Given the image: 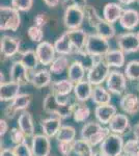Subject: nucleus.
Returning a JSON list of instances; mask_svg holds the SVG:
<instances>
[{"label": "nucleus", "mask_w": 139, "mask_h": 156, "mask_svg": "<svg viewBox=\"0 0 139 156\" xmlns=\"http://www.w3.org/2000/svg\"><path fill=\"white\" fill-rule=\"evenodd\" d=\"M20 60L23 62L25 65V67H26L29 71L35 70L37 65L40 64L36 52H35V50H32V49H27V50H25L24 52H22Z\"/></svg>", "instance_id": "obj_32"}, {"label": "nucleus", "mask_w": 139, "mask_h": 156, "mask_svg": "<svg viewBox=\"0 0 139 156\" xmlns=\"http://www.w3.org/2000/svg\"><path fill=\"white\" fill-rule=\"evenodd\" d=\"M123 138L122 135L111 132L100 145V150L105 156H120L123 154Z\"/></svg>", "instance_id": "obj_6"}, {"label": "nucleus", "mask_w": 139, "mask_h": 156, "mask_svg": "<svg viewBox=\"0 0 139 156\" xmlns=\"http://www.w3.org/2000/svg\"><path fill=\"white\" fill-rule=\"evenodd\" d=\"M138 90H139V84H138Z\"/></svg>", "instance_id": "obj_57"}, {"label": "nucleus", "mask_w": 139, "mask_h": 156, "mask_svg": "<svg viewBox=\"0 0 139 156\" xmlns=\"http://www.w3.org/2000/svg\"><path fill=\"white\" fill-rule=\"evenodd\" d=\"M116 44L118 49H120L123 53H135L139 51V40L137 34L132 31H127L120 34L116 37Z\"/></svg>", "instance_id": "obj_10"}, {"label": "nucleus", "mask_w": 139, "mask_h": 156, "mask_svg": "<svg viewBox=\"0 0 139 156\" xmlns=\"http://www.w3.org/2000/svg\"><path fill=\"white\" fill-rule=\"evenodd\" d=\"M84 19V9L75 5H67L64 12V24L68 30L80 28Z\"/></svg>", "instance_id": "obj_7"}, {"label": "nucleus", "mask_w": 139, "mask_h": 156, "mask_svg": "<svg viewBox=\"0 0 139 156\" xmlns=\"http://www.w3.org/2000/svg\"><path fill=\"white\" fill-rule=\"evenodd\" d=\"M69 66H70V62L68 56H65V55H59V56L55 57V59L52 62V64L50 65L49 70L52 74L59 75L62 74L65 70L69 69Z\"/></svg>", "instance_id": "obj_33"}, {"label": "nucleus", "mask_w": 139, "mask_h": 156, "mask_svg": "<svg viewBox=\"0 0 139 156\" xmlns=\"http://www.w3.org/2000/svg\"><path fill=\"white\" fill-rule=\"evenodd\" d=\"M33 21H34V25H36V26L43 28V27H44L45 25L48 23L47 14H46V12H39V14L34 17Z\"/></svg>", "instance_id": "obj_45"}, {"label": "nucleus", "mask_w": 139, "mask_h": 156, "mask_svg": "<svg viewBox=\"0 0 139 156\" xmlns=\"http://www.w3.org/2000/svg\"><path fill=\"white\" fill-rule=\"evenodd\" d=\"M86 73L87 69L83 65V62L76 59L72 64H70L69 66V69H68V79H70L73 83H78V82L84 80Z\"/></svg>", "instance_id": "obj_25"}, {"label": "nucleus", "mask_w": 139, "mask_h": 156, "mask_svg": "<svg viewBox=\"0 0 139 156\" xmlns=\"http://www.w3.org/2000/svg\"><path fill=\"white\" fill-rule=\"evenodd\" d=\"M14 150H15V152H16L17 156H33L31 147H30L27 143L16 145L14 147Z\"/></svg>", "instance_id": "obj_44"}, {"label": "nucleus", "mask_w": 139, "mask_h": 156, "mask_svg": "<svg viewBox=\"0 0 139 156\" xmlns=\"http://www.w3.org/2000/svg\"><path fill=\"white\" fill-rule=\"evenodd\" d=\"M103 58L110 68H123L126 65V53L120 49H110Z\"/></svg>", "instance_id": "obj_29"}, {"label": "nucleus", "mask_w": 139, "mask_h": 156, "mask_svg": "<svg viewBox=\"0 0 139 156\" xmlns=\"http://www.w3.org/2000/svg\"><path fill=\"white\" fill-rule=\"evenodd\" d=\"M21 25L20 12L12 6L2 5L0 7V30L17 31Z\"/></svg>", "instance_id": "obj_5"}, {"label": "nucleus", "mask_w": 139, "mask_h": 156, "mask_svg": "<svg viewBox=\"0 0 139 156\" xmlns=\"http://www.w3.org/2000/svg\"><path fill=\"white\" fill-rule=\"evenodd\" d=\"M69 1L72 3L70 5H75L83 9H85V6H87V0H62V4H65Z\"/></svg>", "instance_id": "obj_46"}, {"label": "nucleus", "mask_w": 139, "mask_h": 156, "mask_svg": "<svg viewBox=\"0 0 139 156\" xmlns=\"http://www.w3.org/2000/svg\"><path fill=\"white\" fill-rule=\"evenodd\" d=\"M135 156H139V151H138L137 153H136V155H135Z\"/></svg>", "instance_id": "obj_54"}, {"label": "nucleus", "mask_w": 139, "mask_h": 156, "mask_svg": "<svg viewBox=\"0 0 139 156\" xmlns=\"http://www.w3.org/2000/svg\"><path fill=\"white\" fill-rule=\"evenodd\" d=\"M31 147L33 156H50L51 152V142L45 134H35L31 138Z\"/></svg>", "instance_id": "obj_13"}, {"label": "nucleus", "mask_w": 139, "mask_h": 156, "mask_svg": "<svg viewBox=\"0 0 139 156\" xmlns=\"http://www.w3.org/2000/svg\"><path fill=\"white\" fill-rule=\"evenodd\" d=\"M54 48L56 50V53L59 55H71L74 53V46H73L71 39L68 34V31H64L58 39L55 41L54 44Z\"/></svg>", "instance_id": "obj_27"}, {"label": "nucleus", "mask_w": 139, "mask_h": 156, "mask_svg": "<svg viewBox=\"0 0 139 156\" xmlns=\"http://www.w3.org/2000/svg\"><path fill=\"white\" fill-rule=\"evenodd\" d=\"M95 29H96V34L98 36L104 37V39L108 40V41L115 37V32H116L115 27L113 26V24L105 21L104 19L101 20L100 23L97 25V27Z\"/></svg>", "instance_id": "obj_31"}, {"label": "nucleus", "mask_w": 139, "mask_h": 156, "mask_svg": "<svg viewBox=\"0 0 139 156\" xmlns=\"http://www.w3.org/2000/svg\"><path fill=\"white\" fill-rule=\"evenodd\" d=\"M111 133L108 127H104L98 121H89L85 123L80 130V138L86 140L92 147L100 146Z\"/></svg>", "instance_id": "obj_2"}, {"label": "nucleus", "mask_w": 139, "mask_h": 156, "mask_svg": "<svg viewBox=\"0 0 139 156\" xmlns=\"http://www.w3.org/2000/svg\"><path fill=\"white\" fill-rule=\"evenodd\" d=\"M12 6L19 12H29L33 5V0H12Z\"/></svg>", "instance_id": "obj_42"}, {"label": "nucleus", "mask_w": 139, "mask_h": 156, "mask_svg": "<svg viewBox=\"0 0 139 156\" xmlns=\"http://www.w3.org/2000/svg\"><path fill=\"white\" fill-rule=\"evenodd\" d=\"M76 129L71 125H62L60 130L56 135V140L58 142H75L76 140Z\"/></svg>", "instance_id": "obj_36"}, {"label": "nucleus", "mask_w": 139, "mask_h": 156, "mask_svg": "<svg viewBox=\"0 0 139 156\" xmlns=\"http://www.w3.org/2000/svg\"><path fill=\"white\" fill-rule=\"evenodd\" d=\"M74 153L77 156H93V147L86 140L81 138L74 142Z\"/></svg>", "instance_id": "obj_35"}, {"label": "nucleus", "mask_w": 139, "mask_h": 156, "mask_svg": "<svg viewBox=\"0 0 139 156\" xmlns=\"http://www.w3.org/2000/svg\"><path fill=\"white\" fill-rule=\"evenodd\" d=\"M110 72V67L106 64L104 58H97L87 70L86 79L93 87H97L101 85L104 81L106 82Z\"/></svg>", "instance_id": "obj_4"}, {"label": "nucleus", "mask_w": 139, "mask_h": 156, "mask_svg": "<svg viewBox=\"0 0 139 156\" xmlns=\"http://www.w3.org/2000/svg\"><path fill=\"white\" fill-rule=\"evenodd\" d=\"M93 156H105V155L103 154V153L101 152L100 150H99V151H95V153H93Z\"/></svg>", "instance_id": "obj_52"}, {"label": "nucleus", "mask_w": 139, "mask_h": 156, "mask_svg": "<svg viewBox=\"0 0 139 156\" xmlns=\"http://www.w3.org/2000/svg\"><path fill=\"white\" fill-rule=\"evenodd\" d=\"M127 80L128 79L125 73L113 70L110 72L109 76L106 80V87L112 95L123 96V94H126L125 92L127 90Z\"/></svg>", "instance_id": "obj_8"}, {"label": "nucleus", "mask_w": 139, "mask_h": 156, "mask_svg": "<svg viewBox=\"0 0 139 156\" xmlns=\"http://www.w3.org/2000/svg\"><path fill=\"white\" fill-rule=\"evenodd\" d=\"M112 99V94L105 89L103 85H97L93 87L92 95V101L96 105H104L109 104Z\"/></svg>", "instance_id": "obj_30"}, {"label": "nucleus", "mask_w": 139, "mask_h": 156, "mask_svg": "<svg viewBox=\"0 0 139 156\" xmlns=\"http://www.w3.org/2000/svg\"><path fill=\"white\" fill-rule=\"evenodd\" d=\"M139 151V140L134 138H130L123 145V154L130 156H135L136 153Z\"/></svg>", "instance_id": "obj_41"}, {"label": "nucleus", "mask_w": 139, "mask_h": 156, "mask_svg": "<svg viewBox=\"0 0 139 156\" xmlns=\"http://www.w3.org/2000/svg\"><path fill=\"white\" fill-rule=\"evenodd\" d=\"M21 84L14 81H5L0 84V100L1 102H12L18 95L21 94Z\"/></svg>", "instance_id": "obj_17"}, {"label": "nucleus", "mask_w": 139, "mask_h": 156, "mask_svg": "<svg viewBox=\"0 0 139 156\" xmlns=\"http://www.w3.org/2000/svg\"><path fill=\"white\" fill-rule=\"evenodd\" d=\"M18 127L26 135L27 138H32L35 135V127L33 123V117L27 110H24L18 118Z\"/></svg>", "instance_id": "obj_19"}, {"label": "nucleus", "mask_w": 139, "mask_h": 156, "mask_svg": "<svg viewBox=\"0 0 139 156\" xmlns=\"http://www.w3.org/2000/svg\"><path fill=\"white\" fill-rule=\"evenodd\" d=\"M74 85L70 79H61L52 82L50 85L51 93L58 97H68L74 90Z\"/></svg>", "instance_id": "obj_28"}, {"label": "nucleus", "mask_w": 139, "mask_h": 156, "mask_svg": "<svg viewBox=\"0 0 139 156\" xmlns=\"http://www.w3.org/2000/svg\"><path fill=\"white\" fill-rule=\"evenodd\" d=\"M9 77H11L12 81L17 82L21 85H26L30 83L31 75L29 74V70L19 59L12 62L11 69H9Z\"/></svg>", "instance_id": "obj_11"}, {"label": "nucleus", "mask_w": 139, "mask_h": 156, "mask_svg": "<svg viewBox=\"0 0 139 156\" xmlns=\"http://www.w3.org/2000/svg\"><path fill=\"white\" fill-rule=\"evenodd\" d=\"M129 127H130V120L128 115L125 114H120V112H117L108 124V128L111 132L120 135H123L129 129Z\"/></svg>", "instance_id": "obj_23"}, {"label": "nucleus", "mask_w": 139, "mask_h": 156, "mask_svg": "<svg viewBox=\"0 0 139 156\" xmlns=\"http://www.w3.org/2000/svg\"><path fill=\"white\" fill-rule=\"evenodd\" d=\"M61 119L58 117H54L51 115L49 118H46L41 122V128L43 134H45L49 138L56 137L58 131L60 130V128L62 126Z\"/></svg>", "instance_id": "obj_18"}, {"label": "nucleus", "mask_w": 139, "mask_h": 156, "mask_svg": "<svg viewBox=\"0 0 139 156\" xmlns=\"http://www.w3.org/2000/svg\"><path fill=\"white\" fill-rule=\"evenodd\" d=\"M43 1L45 2V4H46L47 6L49 7H56L58 4H59L60 0H43Z\"/></svg>", "instance_id": "obj_49"}, {"label": "nucleus", "mask_w": 139, "mask_h": 156, "mask_svg": "<svg viewBox=\"0 0 139 156\" xmlns=\"http://www.w3.org/2000/svg\"><path fill=\"white\" fill-rule=\"evenodd\" d=\"M120 24L126 30L135 29L139 25V12L134 9H123L120 19Z\"/></svg>", "instance_id": "obj_22"}, {"label": "nucleus", "mask_w": 139, "mask_h": 156, "mask_svg": "<svg viewBox=\"0 0 139 156\" xmlns=\"http://www.w3.org/2000/svg\"><path fill=\"white\" fill-rule=\"evenodd\" d=\"M84 15H85V20L87 21V23L89 24V26H92V28H96L97 25L100 23V21L103 18L98 14L97 9L92 5H87L84 9Z\"/></svg>", "instance_id": "obj_38"}, {"label": "nucleus", "mask_w": 139, "mask_h": 156, "mask_svg": "<svg viewBox=\"0 0 139 156\" xmlns=\"http://www.w3.org/2000/svg\"><path fill=\"white\" fill-rule=\"evenodd\" d=\"M123 12V9L120 3L116 2L106 3L103 7V19L111 24H114L116 21H120Z\"/></svg>", "instance_id": "obj_24"}, {"label": "nucleus", "mask_w": 139, "mask_h": 156, "mask_svg": "<svg viewBox=\"0 0 139 156\" xmlns=\"http://www.w3.org/2000/svg\"><path fill=\"white\" fill-rule=\"evenodd\" d=\"M0 156H17V155L14 148H4V149H1Z\"/></svg>", "instance_id": "obj_48"}, {"label": "nucleus", "mask_w": 139, "mask_h": 156, "mask_svg": "<svg viewBox=\"0 0 139 156\" xmlns=\"http://www.w3.org/2000/svg\"><path fill=\"white\" fill-rule=\"evenodd\" d=\"M35 52H36L40 64L43 65L44 67L50 66L56 57L55 56L56 50L54 48V45H52L51 43L47 41H43L42 43L37 44L36 48H35Z\"/></svg>", "instance_id": "obj_12"}, {"label": "nucleus", "mask_w": 139, "mask_h": 156, "mask_svg": "<svg viewBox=\"0 0 139 156\" xmlns=\"http://www.w3.org/2000/svg\"><path fill=\"white\" fill-rule=\"evenodd\" d=\"M95 118L100 124L108 125L110 121L114 118L117 114V108L113 104H104V105H97L95 108Z\"/></svg>", "instance_id": "obj_15"}, {"label": "nucleus", "mask_w": 139, "mask_h": 156, "mask_svg": "<svg viewBox=\"0 0 139 156\" xmlns=\"http://www.w3.org/2000/svg\"><path fill=\"white\" fill-rule=\"evenodd\" d=\"M68 34H69L73 46H74L75 53L85 51V46H86V42L88 37V34L85 30H83L81 28L68 30Z\"/></svg>", "instance_id": "obj_21"}, {"label": "nucleus", "mask_w": 139, "mask_h": 156, "mask_svg": "<svg viewBox=\"0 0 139 156\" xmlns=\"http://www.w3.org/2000/svg\"><path fill=\"white\" fill-rule=\"evenodd\" d=\"M120 107L127 115H137L139 112V97L133 93H126L120 99Z\"/></svg>", "instance_id": "obj_16"}, {"label": "nucleus", "mask_w": 139, "mask_h": 156, "mask_svg": "<svg viewBox=\"0 0 139 156\" xmlns=\"http://www.w3.org/2000/svg\"><path fill=\"white\" fill-rule=\"evenodd\" d=\"M136 34H137V37H138V40H139V31H137Z\"/></svg>", "instance_id": "obj_53"}, {"label": "nucleus", "mask_w": 139, "mask_h": 156, "mask_svg": "<svg viewBox=\"0 0 139 156\" xmlns=\"http://www.w3.org/2000/svg\"><path fill=\"white\" fill-rule=\"evenodd\" d=\"M57 150L62 156H70L74 152V142H58Z\"/></svg>", "instance_id": "obj_43"}, {"label": "nucleus", "mask_w": 139, "mask_h": 156, "mask_svg": "<svg viewBox=\"0 0 139 156\" xmlns=\"http://www.w3.org/2000/svg\"><path fill=\"white\" fill-rule=\"evenodd\" d=\"M9 138H11L12 143L15 146L16 145H20V144H24V143H27V137L26 135L24 134L23 132L21 131L19 127H14L11 129L9 131Z\"/></svg>", "instance_id": "obj_40"}, {"label": "nucleus", "mask_w": 139, "mask_h": 156, "mask_svg": "<svg viewBox=\"0 0 139 156\" xmlns=\"http://www.w3.org/2000/svg\"><path fill=\"white\" fill-rule=\"evenodd\" d=\"M85 51L93 59L103 58L110 51V45L108 40L98 36L97 34H88Z\"/></svg>", "instance_id": "obj_3"}, {"label": "nucleus", "mask_w": 139, "mask_h": 156, "mask_svg": "<svg viewBox=\"0 0 139 156\" xmlns=\"http://www.w3.org/2000/svg\"><path fill=\"white\" fill-rule=\"evenodd\" d=\"M52 73L50 72V70L47 69H41L39 71L31 75L30 77V83H31L35 89H44L46 87L51 85L52 81Z\"/></svg>", "instance_id": "obj_26"}, {"label": "nucleus", "mask_w": 139, "mask_h": 156, "mask_svg": "<svg viewBox=\"0 0 139 156\" xmlns=\"http://www.w3.org/2000/svg\"><path fill=\"white\" fill-rule=\"evenodd\" d=\"M135 1H137V0H118V3H120L122 5H130Z\"/></svg>", "instance_id": "obj_51"}, {"label": "nucleus", "mask_w": 139, "mask_h": 156, "mask_svg": "<svg viewBox=\"0 0 139 156\" xmlns=\"http://www.w3.org/2000/svg\"><path fill=\"white\" fill-rule=\"evenodd\" d=\"M90 108L83 103H77L75 104L74 110H73V119L77 123H84L90 117Z\"/></svg>", "instance_id": "obj_34"}, {"label": "nucleus", "mask_w": 139, "mask_h": 156, "mask_svg": "<svg viewBox=\"0 0 139 156\" xmlns=\"http://www.w3.org/2000/svg\"><path fill=\"white\" fill-rule=\"evenodd\" d=\"M120 156H130V155H127V154H123V155H120Z\"/></svg>", "instance_id": "obj_55"}, {"label": "nucleus", "mask_w": 139, "mask_h": 156, "mask_svg": "<svg viewBox=\"0 0 139 156\" xmlns=\"http://www.w3.org/2000/svg\"><path fill=\"white\" fill-rule=\"evenodd\" d=\"M92 90L93 85L87 79H84L82 81L78 82V83H75L73 93H74L75 98L78 102L84 103L89 99H92Z\"/></svg>", "instance_id": "obj_20"}, {"label": "nucleus", "mask_w": 139, "mask_h": 156, "mask_svg": "<svg viewBox=\"0 0 139 156\" xmlns=\"http://www.w3.org/2000/svg\"><path fill=\"white\" fill-rule=\"evenodd\" d=\"M133 134H134V137L139 140V122L137 124H135V126L133 127Z\"/></svg>", "instance_id": "obj_50"}, {"label": "nucleus", "mask_w": 139, "mask_h": 156, "mask_svg": "<svg viewBox=\"0 0 139 156\" xmlns=\"http://www.w3.org/2000/svg\"><path fill=\"white\" fill-rule=\"evenodd\" d=\"M27 36H28L29 40L33 43H42L44 41V31H43V28L36 26V25H32L30 26L28 30H27Z\"/></svg>", "instance_id": "obj_39"}, {"label": "nucleus", "mask_w": 139, "mask_h": 156, "mask_svg": "<svg viewBox=\"0 0 139 156\" xmlns=\"http://www.w3.org/2000/svg\"><path fill=\"white\" fill-rule=\"evenodd\" d=\"M75 104L70 103L68 97H58L53 93H48L43 101V109L47 114L58 117L61 120L73 117Z\"/></svg>", "instance_id": "obj_1"}, {"label": "nucleus", "mask_w": 139, "mask_h": 156, "mask_svg": "<svg viewBox=\"0 0 139 156\" xmlns=\"http://www.w3.org/2000/svg\"><path fill=\"white\" fill-rule=\"evenodd\" d=\"M32 101V96L28 93H21L4 108L3 114L7 119H12L18 112H24L29 107L30 103Z\"/></svg>", "instance_id": "obj_9"}, {"label": "nucleus", "mask_w": 139, "mask_h": 156, "mask_svg": "<svg viewBox=\"0 0 139 156\" xmlns=\"http://www.w3.org/2000/svg\"><path fill=\"white\" fill-rule=\"evenodd\" d=\"M125 75L128 80L138 81L139 80V60H130L125 68Z\"/></svg>", "instance_id": "obj_37"}, {"label": "nucleus", "mask_w": 139, "mask_h": 156, "mask_svg": "<svg viewBox=\"0 0 139 156\" xmlns=\"http://www.w3.org/2000/svg\"><path fill=\"white\" fill-rule=\"evenodd\" d=\"M20 42L19 39L11 36H3L0 41V52L4 58H12L20 52Z\"/></svg>", "instance_id": "obj_14"}, {"label": "nucleus", "mask_w": 139, "mask_h": 156, "mask_svg": "<svg viewBox=\"0 0 139 156\" xmlns=\"http://www.w3.org/2000/svg\"><path fill=\"white\" fill-rule=\"evenodd\" d=\"M137 2H138V4H139V0H137Z\"/></svg>", "instance_id": "obj_56"}, {"label": "nucleus", "mask_w": 139, "mask_h": 156, "mask_svg": "<svg viewBox=\"0 0 139 156\" xmlns=\"http://www.w3.org/2000/svg\"><path fill=\"white\" fill-rule=\"evenodd\" d=\"M9 131V123L5 119L0 120V136H4Z\"/></svg>", "instance_id": "obj_47"}]
</instances>
